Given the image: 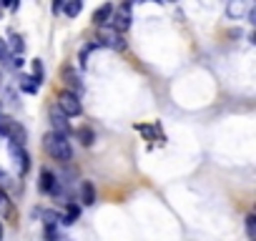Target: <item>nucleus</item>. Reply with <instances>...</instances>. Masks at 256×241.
<instances>
[{
    "instance_id": "obj_5",
    "label": "nucleus",
    "mask_w": 256,
    "mask_h": 241,
    "mask_svg": "<svg viewBox=\"0 0 256 241\" xmlns=\"http://www.w3.org/2000/svg\"><path fill=\"white\" fill-rule=\"evenodd\" d=\"M50 124H53V134H58V136H68V134H70V124H68V118H66L58 108H53V110H50Z\"/></svg>"
},
{
    "instance_id": "obj_15",
    "label": "nucleus",
    "mask_w": 256,
    "mask_h": 241,
    "mask_svg": "<svg viewBox=\"0 0 256 241\" xmlns=\"http://www.w3.org/2000/svg\"><path fill=\"white\" fill-rule=\"evenodd\" d=\"M78 138H80V144H83V146H90V144L96 141V136H93V131H90V128H78Z\"/></svg>"
},
{
    "instance_id": "obj_4",
    "label": "nucleus",
    "mask_w": 256,
    "mask_h": 241,
    "mask_svg": "<svg viewBox=\"0 0 256 241\" xmlns=\"http://www.w3.org/2000/svg\"><path fill=\"white\" fill-rule=\"evenodd\" d=\"M60 78H63V83L70 88V93H80L83 90V83H80V76L76 73V68L73 66H63V70H60Z\"/></svg>"
},
{
    "instance_id": "obj_2",
    "label": "nucleus",
    "mask_w": 256,
    "mask_h": 241,
    "mask_svg": "<svg viewBox=\"0 0 256 241\" xmlns=\"http://www.w3.org/2000/svg\"><path fill=\"white\" fill-rule=\"evenodd\" d=\"M58 110L66 116V118H73V116H80L83 113V106H80V98L70 90H60L58 93Z\"/></svg>"
},
{
    "instance_id": "obj_13",
    "label": "nucleus",
    "mask_w": 256,
    "mask_h": 241,
    "mask_svg": "<svg viewBox=\"0 0 256 241\" xmlns=\"http://www.w3.org/2000/svg\"><path fill=\"white\" fill-rule=\"evenodd\" d=\"M78 216H80V208H78L76 204H68L66 216H63V224H76V221H78Z\"/></svg>"
},
{
    "instance_id": "obj_21",
    "label": "nucleus",
    "mask_w": 256,
    "mask_h": 241,
    "mask_svg": "<svg viewBox=\"0 0 256 241\" xmlns=\"http://www.w3.org/2000/svg\"><path fill=\"white\" fill-rule=\"evenodd\" d=\"M13 48L18 50V58H20V53L26 50V43H23V38H20V36H13Z\"/></svg>"
},
{
    "instance_id": "obj_18",
    "label": "nucleus",
    "mask_w": 256,
    "mask_h": 241,
    "mask_svg": "<svg viewBox=\"0 0 256 241\" xmlns=\"http://www.w3.org/2000/svg\"><path fill=\"white\" fill-rule=\"evenodd\" d=\"M226 10H228V16H231V18H238V16L246 10V6H244V3H228V8H226Z\"/></svg>"
},
{
    "instance_id": "obj_22",
    "label": "nucleus",
    "mask_w": 256,
    "mask_h": 241,
    "mask_svg": "<svg viewBox=\"0 0 256 241\" xmlns=\"http://www.w3.org/2000/svg\"><path fill=\"white\" fill-rule=\"evenodd\" d=\"M0 236H3V224H0Z\"/></svg>"
},
{
    "instance_id": "obj_8",
    "label": "nucleus",
    "mask_w": 256,
    "mask_h": 241,
    "mask_svg": "<svg viewBox=\"0 0 256 241\" xmlns=\"http://www.w3.org/2000/svg\"><path fill=\"white\" fill-rule=\"evenodd\" d=\"M10 156L20 164V174H26L28 168H30V156L26 154V148L23 146H18V144H10Z\"/></svg>"
},
{
    "instance_id": "obj_19",
    "label": "nucleus",
    "mask_w": 256,
    "mask_h": 241,
    "mask_svg": "<svg viewBox=\"0 0 256 241\" xmlns=\"http://www.w3.org/2000/svg\"><path fill=\"white\" fill-rule=\"evenodd\" d=\"M254 234H256V216L251 214V216H246V236L254 238Z\"/></svg>"
},
{
    "instance_id": "obj_10",
    "label": "nucleus",
    "mask_w": 256,
    "mask_h": 241,
    "mask_svg": "<svg viewBox=\"0 0 256 241\" xmlns=\"http://www.w3.org/2000/svg\"><path fill=\"white\" fill-rule=\"evenodd\" d=\"M80 198H83L86 206L96 204V186H93L90 181H83V184H80Z\"/></svg>"
},
{
    "instance_id": "obj_7",
    "label": "nucleus",
    "mask_w": 256,
    "mask_h": 241,
    "mask_svg": "<svg viewBox=\"0 0 256 241\" xmlns=\"http://www.w3.org/2000/svg\"><path fill=\"white\" fill-rule=\"evenodd\" d=\"M40 191L48 194V196H56V194H58V181H56V176H53L48 168L40 171Z\"/></svg>"
},
{
    "instance_id": "obj_12",
    "label": "nucleus",
    "mask_w": 256,
    "mask_h": 241,
    "mask_svg": "<svg viewBox=\"0 0 256 241\" xmlns=\"http://www.w3.org/2000/svg\"><path fill=\"white\" fill-rule=\"evenodd\" d=\"M0 63H3L6 68H13V56H10V50H8V43L0 38Z\"/></svg>"
},
{
    "instance_id": "obj_3",
    "label": "nucleus",
    "mask_w": 256,
    "mask_h": 241,
    "mask_svg": "<svg viewBox=\"0 0 256 241\" xmlns=\"http://www.w3.org/2000/svg\"><path fill=\"white\" fill-rule=\"evenodd\" d=\"M131 3H123V6H118V8H113V16H110V23H113V30L120 36V33H126L128 28H131Z\"/></svg>"
},
{
    "instance_id": "obj_9",
    "label": "nucleus",
    "mask_w": 256,
    "mask_h": 241,
    "mask_svg": "<svg viewBox=\"0 0 256 241\" xmlns=\"http://www.w3.org/2000/svg\"><path fill=\"white\" fill-rule=\"evenodd\" d=\"M110 16H113V6H110V3L100 6V8L93 13V26H98V28H106V26H108V20H110Z\"/></svg>"
},
{
    "instance_id": "obj_17",
    "label": "nucleus",
    "mask_w": 256,
    "mask_h": 241,
    "mask_svg": "<svg viewBox=\"0 0 256 241\" xmlns=\"http://www.w3.org/2000/svg\"><path fill=\"white\" fill-rule=\"evenodd\" d=\"M6 214H10V198L6 191H0V216H6Z\"/></svg>"
},
{
    "instance_id": "obj_11",
    "label": "nucleus",
    "mask_w": 256,
    "mask_h": 241,
    "mask_svg": "<svg viewBox=\"0 0 256 241\" xmlns=\"http://www.w3.org/2000/svg\"><path fill=\"white\" fill-rule=\"evenodd\" d=\"M20 88H23L26 93H38L40 83H38L33 76H20Z\"/></svg>"
},
{
    "instance_id": "obj_20",
    "label": "nucleus",
    "mask_w": 256,
    "mask_h": 241,
    "mask_svg": "<svg viewBox=\"0 0 256 241\" xmlns=\"http://www.w3.org/2000/svg\"><path fill=\"white\" fill-rule=\"evenodd\" d=\"M33 78L40 83L43 80V66H40V60H33Z\"/></svg>"
},
{
    "instance_id": "obj_6",
    "label": "nucleus",
    "mask_w": 256,
    "mask_h": 241,
    "mask_svg": "<svg viewBox=\"0 0 256 241\" xmlns=\"http://www.w3.org/2000/svg\"><path fill=\"white\" fill-rule=\"evenodd\" d=\"M98 46H108V48H116V50H123V38L113 30V28H103L100 30V43Z\"/></svg>"
},
{
    "instance_id": "obj_14",
    "label": "nucleus",
    "mask_w": 256,
    "mask_h": 241,
    "mask_svg": "<svg viewBox=\"0 0 256 241\" xmlns=\"http://www.w3.org/2000/svg\"><path fill=\"white\" fill-rule=\"evenodd\" d=\"M13 124H16L13 118H8V116H0V136H10Z\"/></svg>"
},
{
    "instance_id": "obj_1",
    "label": "nucleus",
    "mask_w": 256,
    "mask_h": 241,
    "mask_svg": "<svg viewBox=\"0 0 256 241\" xmlns=\"http://www.w3.org/2000/svg\"><path fill=\"white\" fill-rule=\"evenodd\" d=\"M43 146H46V151H48V156L50 158H56V161H70V156H73V148H70V141H68V136H58V134H48L46 138H43Z\"/></svg>"
},
{
    "instance_id": "obj_16",
    "label": "nucleus",
    "mask_w": 256,
    "mask_h": 241,
    "mask_svg": "<svg viewBox=\"0 0 256 241\" xmlns=\"http://www.w3.org/2000/svg\"><path fill=\"white\" fill-rule=\"evenodd\" d=\"M80 10H83V3H80V0H76V3H68V6H66V16H68V18H76Z\"/></svg>"
}]
</instances>
